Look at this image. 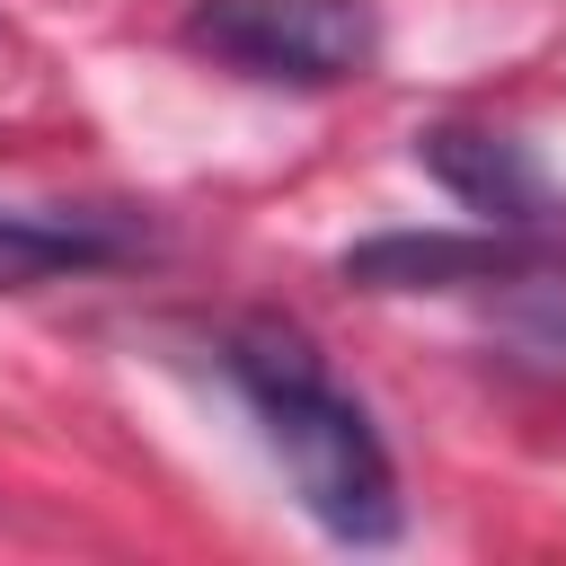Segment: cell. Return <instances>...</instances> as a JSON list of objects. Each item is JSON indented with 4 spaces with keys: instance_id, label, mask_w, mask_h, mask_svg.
I'll list each match as a JSON object with an SVG mask.
<instances>
[{
    "instance_id": "obj_6",
    "label": "cell",
    "mask_w": 566,
    "mask_h": 566,
    "mask_svg": "<svg viewBox=\"0 0 566 566\" xmlns=\"http://www.w3.org/2000/svg\"><path fill=\"white\" fill-rule=\"evenodd\" d=\"M504 327L513 336H531L539 354H566V265H522V274H504Z\"/></svg>"
},
{
    "instance_id": "obj_4",
    "label": "cell",
    "mask_w": 566,
    "mask_h": 566,
    "mask_svg": "<svg viewBox=\"0 0 566 566\" xmlns=\"http://www.w3.org/2000/svg\"><path fill=\"white\" fill-rule=\"evenodd\" d=\"M531 265V239L522 230H380L363 248L336 256L345 283L363 292H442V283H504Z\"/></svg>"
},
{
    "instance_id": "obj_2",
    "label": "cell",
    "mask_w": 566,
    "mask_h": 566,
    "mask_svg": "<svg viewBox=\"0 0 566 566\" xmlns=\"http://www.w3.org/2000/svg\"><path fill=\"white\" fill-rule=\"evenodd\" d=\"M186 44L265 88H345L380 62L371 0H186Z\"/></svg>"
},
{
    "instance_id": "obj_3",
    "label": "cell",
    "mask_w": 566,
    "mask_h": 566,
    "mask_svg": "<svg viewBox=\"0 0 566 566\" xmlns=\"http://www.w3.org/2000/svg\"><path fill=\"white\" fill-rule=\"evenodd\" d=\"M416 159L451 186V203L460 212H478L486 230H557L566 221V195H557V177L539 168V150L531 142H513V133H495V124H424L416 133Z\"/></svg>"
},
{
    "instance_id": "obj_1",
    "label": "cell",
    "mask_w": 566,
    "mask_h": 566,
    "mask_svg": "<svg viewBox=\"0 0 566 566\" xmlns=\"http://www.w3.org/2000/svg\"><path fill=\"white\" fill-rule=\"evenodd\" d=\"M212 354H221V380L265 424V451L283 460L301 513L345 548H389L407 531L398 460H389L371 407L327 371V354L283 318H239V327H221Z\"/></svg>"
},
{
    "instance_id": "obj_5",
    "label": "cell",
    "mask_w": 566,
    "mask_h": 566,
    "mask_svg": "<svg viewBox=\"0 0 566 566\" xmlns=\"http://www.w3.org/2000/svg\"><path fill=\"white\" fill-rule=\"evenodd\" d=\"M133 248H142V230L115 221V212H27V203H0V292L53 283V274H88V265H124Z\"/></svg>"
}]
</instances>
